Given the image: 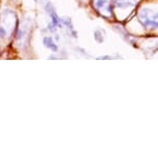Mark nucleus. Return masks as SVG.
<instances>
[{
  "label": "nucleus",
  "mask_w": 158,
  "mask_h": 158,
  "mask_svg": "<svg viewBox=\"0 0 158 158\" xmlns=\"http://www.w3.org/2000/svg\"><path fill=\"white\" fill-rule=\"evenodd\" d=\"M139 22L146 29H157L158 21H157V13L150 8H142L139 14Z\"/></svg>",
  "instance_id": "obj_1"
},
{
  "label": "nucleus",
  "mask_w": 158,
  "mask_h": 158,
  "mask_svg": "<svg viewBox=\"0 0 158 158\" xmlns=\"http://www.w3.org/2000/svg\"><path fill=\"white\" fill-rule=\"evenodd\" d=\"M44 10H46L47 14L51 17V22L49 25H48V30L51 32H55L57 27L63 28V25H62V23H61V18L56 13L54 5L51 3V2H48L46 4V6H44Z\"/></svg>",
  "instance_id": "obj_2"
},
{
  "label": "nucleus",
  "mask_w": 158,
  "mask_h": 158,
  "mask_svg": "<svg viewBox=\"0 0 158 158\" xmlns=\"http://www.w3.org/2000/svg\"><path fill=\"white\" fill-rule=\"evenodd\" d=\"M94 5L99 13L112 15V5L110 0H95Z\"/></svg>",
  "instance_id": "obj_3"
},
{
  "label": "nucleus",
  "mask_w": 158,
  "mask_h": 158,
  "mask_svg": "<svg viewBox=\"0 0 158 158\" xmlns=\"http://www.w3.org/2000/svg\"><path fill=\"white\" fill-rule=\"evenodd\" d=\"M61 23H62V25H63V27H66L68 30L70 31V34L73 35V38L77 37V31L73 29V22H71L70 18H62Z\"/></svg>",
  "instance_id": "obj_4"
},
{
  "label": "nucleus",
  "mask_w": 158,
  "mask_h": 158,
  "mask_svg": "<svg viewBox=\"0 0 158 158\" xmlns=\"http://www.w3.org/2000/svg\"><path fill=\"white\" fill-rule=\"evenodd\" d=\"M43 43H44V46L48 48L49 50L53 51V52H57L58 51V46L55 44L54 40H53V37L51 36H44V40H43Z\"/></svg>",
  "instance_id": "obj_5"
},
{
  "label": "nucleus",
  "mask_w": 158,
  "mask_h": 158,
  "mask_svg": "<svg viewBox=\"0 0 158 158\" xmlns=\"http://www.w3.org/2000/svg\"><path fill=\"white\" fill-rule=\"evenodd\" d=\"M138 0H115L116 6L120 8H127V7H132L136 4Z\"/></svg>",
  "instance_id": "obj_6"
},
{
  "label": "nucleus",
  "mask_w": 158,
  "mask_h": 158,
  "mask_svg": "<svg viewBox=\"0 0 158 158\" xmlns=\"http://www.w3.org/2000/svg\"><path fill=\"white\" fill-rule=\"evenodd\" d=\"M94 40L98 44H102L104 40V31L100 29H96L94 31Z\"/></svg>",
  "instance_id": "obj_7"
},
{
  "label": "nucleus",
  "mask_w": 158,
  "mask_h": 158,
  "mask_svg": "<svg viewBox=\"0 0 158 158\" xmlns=\"http://www.w3.org/2000/svg\"><path fill=\"white\" fill-rule=\"evenodd\" d=\"M117 58H121V57H115V56H111V55H103V56H99L96 59L97 60H112V59H117Z\"/></svg>",
  "instance_id": "obj_8"
},
{
  "label": "nucleus",
  "mask_w": 158,
  "mask_h": 158,
  "mask_svg": "<svg viewBox=\"0 0 158 158\" xmlns=\"http://www.w3.org/2000/svg\"><path fill=\"white\" fill-rule=\"evenodd\" d=\"M34 1H36V0H34Z\"/></svg>",
  "instance_id": "obj_9"
}]
</instances>
